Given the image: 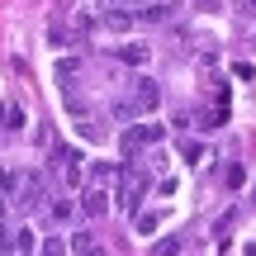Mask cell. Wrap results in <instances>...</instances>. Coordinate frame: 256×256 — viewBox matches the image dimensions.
<instances>
[{
	"label": "cell",
	"mask_w": 256,
	"mask_h": 256,
	"mask_svg": "<svg viewBox=\"0 0 256 256\" xmlns=\"http://www.w3.org/2000/svg\"><path fill=\"white\" fill-rule=\"evenodd\" d=\"M156 104H162V86H156L152 76H138V81H128V95H124V100H114V119H119V124L152 119Z\"/></svg>",
	"instance_id": "6da1fadb"
},
{
	"label": "cell",
	"mask_w": 256,
	"mask_h": 256,
	"mask_svg": "<svg viewBox=\"0 0 256 256\" xmlns=\"http://www.w3.org/2000/svg\"><path fill=\"white\" fill-rule=\"evenodd\" d=\"M147 185H152V166H133V156H128V166H119V209L124 214H138Z\"/></svg>",
	"instance_id": "7a4b0ae2"
},
{
	"label": "cell",
	"mask_w": 256,
	"mask_h": 256,
	"mask_svg": "<svg viewBox=\"0 0 256 256\" xmlns=\"http://www.w3.org/2000/svg\"><path fill=\"white\" fill-rule=\"evenodd\" d=\"M166 138V124H128L124 138H119V152L124 156H138L142 147H156Z\"/></svg>",
	"instance_id": "3957f363"
},
{
	"label": "cell",
	"mask_w": 256,
	"mask_h": 256,
	"mask_svg": "<svg viewBox=\"0 0 256 256\" xmlns=\"http://www.w3.org/2000/svg\"><path fill=\"white\" fill-rule=\"evenodd\" d=\"M19 209H48V180L43 176H24V190L14 194Z\"/></svg>",
	"instance_id": "277c9868"
},
{
	"label": "cell",
	"mask_w": 256,
	"mask_h": 256,
	"mask_svg": "<svg viewBox=\"0 0 256 256\" xmlns=\"http://www.w3.org/2000/svg\"><path fill=\"white\" fill-rule=\"evenodd\" d=\"M52 162H57V171L66 176V185H76V180H81V166H86V156L76 152V147H52Z\"/></svg>",
	"instance_id": "5b68a950"
},
{
	"label": "cell",
	"mask_w": 256,
	"mask_h": 256,
	"mask_svg": "<svg viewBox=\"0 0 256 256\" xmlns=\"http://www.w3.org/2000/svg\"><path fill=\"white\" fill-rule=\"evenodd\" d=\"M81 214L86 218H104V214H110V190H104V185H90V190L81 194Z\"/></svg>",
	"instance_id": "8992f818"
},
{
	"label": "cell",
	"mask_w": 256,
	"mask_h": 256,
	"mask_svg": "<svg viewBox=\"0 0 256 256\" xmlns=\"http://www.w3.org/2000/svg\"><path fill=\"white\" fill-rule=\"evenodd\" d=\"M114 62H124V66H147V62H152V48H147V43H119V48H114Z\"/></svg>",
	"instance_id": "52a82bcc"
},
{
	"label": "cell",
	"mask_w": 256,
	"mask_h": 256,
	"mask_svg": "<svg viewBox=\"0 0 256 256\" xmlns=\"http://www.w3.org/2000/svg\"><path fill=\"white\" fill-rule=\"evenodd\" d=\"M138 24V14H128L124 5H114V10H104V28H110V34H128V28Z\"/></svg>",
	"instance_id": "ba28073f"
},
{
	"label": "cell",
	"mask_w": 256,
	"mask_h": 256,
	"mask_svg": "<svg viewBox=\"0 0 256 256\" xmlns=\"http://www.w3.org/2000/svg\"><path fill=\"white\" fill-rule=\"evenodd\" d=\"M166 19H171V5L166 0H152V5L138 10V24H166Z\"/></svg>",
	"instance_id": "9c48e42d"
},
{
	"label": "cell",
	"mask_w": 256,
	"mask_h": 256,
	"mask_svg": "<svg viewBox=\"0 0 256 256\" xmlns=\"http://www.w3.org/2000/svg\"><path fill=\"white\" fill-rule=\"evenodd\" d=\"M200 156H204V142H200V138H185V142H180V162L185 166H200Z\"/></svg>",
	"instance_id": "30bf717a"
},
{
	"label": "cell",
	"mask_w": 256,
	"mask_h": 256,
	"mask_svg": "<svg viewBox=\"0 0 256 256\" xmlns=\"http://www.w3.org/2000/svg\"><path fill=\"white\" fill-rule=\"evenodd\" d=\"M180 252H185V238H180V232H176V238H162L152 247V256H180Z\"/></svg>",
	"instance_id": "8fae6325"
},
{
	"label": "cell",
	"mask_w": 256,
	"mask_h": 256,
	"mask_svg": "<svg viewBox=\"0 0 256 256\" xmlns=\"http://www.w3.org/2000/svg\"><path fill=\"white\" fill-rule=\"evenodd\" d=\"M34 247H38L34 228H19V232H14V252H19V256H34Z\"/></svg>",
	"instance_id": "7c38bea8"
},
{
	"label": "cell",
	"mask_w": 256,
	"mask_h": 256,
	"mask_svg": "<svg viewBox=\"0 0 256 256\" xmlns=\"http://www.w3.org/2000/svg\"><path fill=\"white\" fill-rule=\"evenodd\" d=\"M95 185H110V176H114V180H119V166H110V162H95Z\"/></svg>",
	"instance_id": "4fadbf2b"
},
{
	"label": "cell",
	"mask_w": 256,
	"mask_h": 256,
	"mask_svg": "<svg viewBox=\"0 0 256 256\" xmlns=\"http://www.w3.org/2000/svg\"><path fill=\"white\" fill-rule=\"evenodd\" d=\"M5 128H10V133L24 128V110H19V104H5Z\"/></svg>",
	"instance_id": "5bb4252c"
},
{
	"label": "cell",
	"mask_w": 256,
	"mask_h": 256,
	"mask_svg": "<svg viewBox=\"0 0 256 256\" xmlns=\"http://www.w3.org/2000/svg\"><path fill=\"white\" fill-rule=\"evenodd\" d=\"M156 223H162L156 214H138V232H142V238H152V232H156Z\"/></svg>",
	"instance_id": "9a60e30c"
},
{
	"label": "cell",
	"mask_w": 256,
	"mask_h": 256,
	"mask_svg": "<svg viewBox=\"0 0 256 256\" xmlns=\"http://www.w3.org/2000/svg\"><path fill=\"white\" fill-rule=\"evenodd\" d=\"M48 209H52V218H57V223H72V204H66V200H52Z\"/></svg>",
	"instance_id": "2e32d148"
},
{
	"label": "cell",
	"mask_w": 256,
	"mask_h": 256,
	"mask_svg": "<svg viewBox=\"0 0 256 256\" xmlns=\"http://www.w3.org/2000/svg\"><path fill=\"white\" fill-rule=\"evenodd\" d=\"M38 256H66V247H62L57 238H48V242H43V252H38Z\"/></svg>",
	"instance_id": "e0dca14e"
},
{
	"label": "cell",
	"mask_w": 256,
	"mask_h": 256,
	"mask_svg": "<svg viewBox=\"0 0 256 256\" xmlns=\"http://www.w3.org/2000/svg\"><path fill=\"white\" fill-rule=\"evenodd\" d=\"M223 185H228V190H238V185H242V166H228V176H223Z\"/></svg>",
	"instance_id": "ac0fdd59"
},
{
	"label": "cell",
	"mask_w": 256,
	"mask_h": 256,
	"mask_svg": "<svg viewBox=\"0 0 256 256\" xmlns=\"http://www.w3.org/2000/svg\"><path fill=\"white\" fill-rule=\"evenodd\" d=\"M10 252H14V238H10L5 223H0V256H10Z\"/></svg>",
	"instance_id": "d6986e66"
},
{
	"label": "cell",
	"mask_w": 256,
	"mask_h": 256,
	"mask_svg": "<svg viewBox=\"0 0 256 256\" xmlns=\"http://www.w3.org/2000/svg\"><path fill=\"white\" fill-rule=\"evenodd\" d=\"M76 256H104L100 247H81V252H76Z\"/></svg>",
	"instance_id": "ffe728a7"
}]
</instances>
